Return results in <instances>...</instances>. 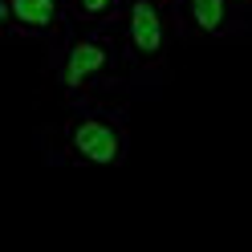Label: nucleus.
<instances>
[{"instance_id": "1", "label": "nucleus", "mask_w": 252, "mask_h": 252, "mask_svg": "<svg viewBox=\"0 0 252 252\" xmlns=\"http://www.w3.org/2000/svg\"><path fill=\"white\" fill-rule=\"evenodd\" d=\"M53 167H122L130 159V110L114 102H73L65 118L41 134Z\"/></svg>"}, {"instance_id": "2", "label": "nucleus", "mask_w": 252, "mask_h": 252, "mask_svg": "<svg viewBox=\"0 0 252 252\" xmlns=\"http://www.w3.org/2000/svg\"><path fill=\"white\" fill-rule=\"evenodd\" d=\"M49 82L65 94V102H98V94L118 90L126 82L122 45L114 29L69 25L57 41L45 45Z\"/></svg>"}, {"instance_id": "3", "label": "nucleus", "mask_w": 252, "mask_h": 252, "mask_svg": "<svg viewBox=\"0 0 252 252\" xmlns=\"http://www.w3.org/2000/svg\"><path fill=\"white\" fill-rule=\"evenodd\" d=\"M122 45L126 82H159L167 73L171 49L187 37L175 0H130L114 25Z\"/></svg>"}, {"instance_id": "4", "label": "nucleus", "mask_w": 252, "mask_h": 252, "mask_svg": "<svg viewBox=\"0 0 252 252\" xmlns=\"http://www.w3.org/2000/svg\"><path fill=\"white\" fill-rule=\"evenodd\" d=\"M69 25V0H0V29L12 41L49 45Z\"/></svg>"}, {"instance_id": "5", "label": "nucleus", "mask_w": 252, "mask_h": 252, "mask_svg": "<svg viewBox=\"0 0 252 252\" xmlns=\"http://www.w3.org/2000/svg\"><path fill=\"white\" fill-rule=\"evenodd\" d=\"M187 37L199 41H236L252 29V12L236 8L232 0H175Z\"/></svg>"}, {"instance_id": "6", "label": "nucleus", "mask_w": 252, "mask_h": 252, "mask_svg": "<svg viewBox=\"0 0 252 252\" xmlns=\"http://www.w3.org/2000/svg\"><path fill=\"white\" fill-rule=\"evenodd\" d=\"M130 0H69V21L94 25V29H114Z\"/></svg>"}, {"instance_id": "7", "label": "nucleus", "mask_w": 252, "mask_h": 252, "mask_svg": "<svg viewBox=\"0 0 252 252\" xmlns=\"http://www.w3.org/2000/svg\"><path fill=\"white\" fill-rule=\"evenodd\" d=\"M236 8H244V12H252V0H232Z\"/></svg>"}]
</instances>
